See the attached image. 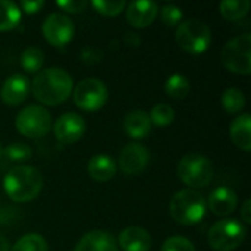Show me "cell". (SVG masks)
<instances>
[{"instance_id": "cell-1", "label": "cell", "mask_w": 251, "mask_h": 251, "mask_svg": "<svg viewBox=\"0 0 251 251\" xmlns=\"http://www.w3.org/2000/svg\"><path fill=\"white\" fill-rule=\"evenodd\" d=\"M31 90L34 97L46 106H59L74 90L71 75L62 68H47L40 71L32 79Z\"/></svg>"}, {"instance_id": "cell-2", "label": "cell", "mask_w": 251, "mask_h": 251, "mask_svg": "<svg viewBox=\"0 0 251 251\" xmlns=\"http://www.w3.org/2000/svg\"><path fill=\"white\" fill-rule=\"evenodd\" d=\"M3 188L10 200L16 203H28L41 193L43 176L40 171L32 166L18 165L4 175Z\"/></svg>"}, {"instance_id": "cell-3", "label": "cell", "mask_w": 251, "mask_h": 251, "mask_svg": "<svg viewBox=\"0 0 251 251\" xmlns=\"http://www.w3.org/2000/svg\"><path fill=\"white\" fill-rule=\"evenodd\" d=\"M207 204L204 197L191 188L181 190L174 194L169 203V213L172 219L181 225H196L206 216Z\"/></svg>"}, {"instance_id": "cell-4", "label": "cell", "mask_w": 251, "mask_h": 251, "mask_svg": "<svg viewBox=\"0 0 251 251\" xmlns=\"http://www.w3.org/2000/svg\"><path fill=\"white\" fill-rule=\"evenodd\" d=\"M213 174L212 162L200 153H188L178 163V176L191 190L207 187L213 179Z\"/></svg>"}, {"instance_id": "cell-5", "label": "cell", "mask_w": 251, "mask_h": 251, "mask_svg": "<svg viewBox=\"0 0 251 251\" xmlns=\"http://www.w3.org/2000/svg\"><path fill=\"white\" fill-rule=\"evenodd\" d=\"M179 47L191 54L204 53L212 44V31L206 22L200 19H187L181 22L175 32Z\"/></svg>"}, {"instance_id": "cell-6", "label": "cell", "mask_w": 251, "mask_h": 251, "mask_svg": "<svg viewBox=\"0 0 251 251\" xmlns=\"http://www.w3.org/2000/svg\"><path fill=\"white\" fill-rule=\"evenodd\" d=\"M224 66L240 75L251 72V34L246 32L228 41L221 53Z\"/></svg>"}, {"instance_id": "cell-7", "label": "cell", "mask_w": 251, "mask_h": 251, "mask_svg": "<svg viewBox=\"0 0 251 251\" xmlns=\"http://www.w3.org/2000/svg\"><path fill=\"white\" fill-rule=\"evenodd\" d=\"M246 234V226L238 221L222 219L209 229L207 241L213 250L232 251L243 244Z\"/></svg>"}, {"instance_id": "cell-8", "label": "cell", "mask_w": 251, "mask_h": 251, "mask_svg": "<svg viewBox=\"0 0 251 251\" xmlns=\"http://www.w3.org/2000/svg\"><path fill=\"white\" fill-rule=\"evenodd\" d=\"M15 126L24 137L41 138L51 129V116L43 106L29 104L16 115Z\"/></svg>"}, {"instance_id": "cell-9", "label": "cell", "mask_w": 251, "mask_h": 251, "mask_svg": "<svg viewBox=\"0 0 251 251\" xmlns=\"http://www.w3.org/2000/svg\"><path fill=\"white\" fill-rule=\"evenodd\" d=\"M72 96L74 103L79 109L94 112L106 104L109 99V91L103 81L96 78H87L75 85V90H72Z\"/></svg>"}, {"instance_id": "cell-10", "label": "cell", "mask_w": 251, "mask_h": 251, "mask_svg": "<svg viewBox=\"0 0 251 251\" xmlns=\"http://www.w3.org/2000/svg\"><path fill=\"white\" fill-rule=\"evenodd\" d=\"M41 31L49 44L54 47H63L72 40L75 26L71 18L56 12V13H50L44 19Z\"/></svg>"}, {"instance_id": "cell-11", "label": "cell", "mask_w": 251, "mask_h": 251, "mask_svg": "<svg viewBox=\"0 0 251 251\" xmlns=\"http://www.w3.org/2000/svg\"><path fill=\"white\" fill-rule=\"evenodd\" d=\"M85 129H87V124L84 118L74 112L60 115L53 125L56 138L63 144H74L79 141L85 134Z\"/></svg>"}, {"instance_id": "cell-12", "label": "cell", "mask_w": 251, "mask_h": 251, "mask_svg": "<svg viewBox=\"0 0 251 251\" xmlns=\"http://www.w3.org/2000/svg\"><path fill=\"white\" fill-rule=\"evenodd\" d=\"M149 162H150L149 150L143 144L131 143L121 150L116 166L125 175H138L147 168Z\"/></svg>"}, {"instance_id": "cell-13", "label": "cell", "mask_w": 251, "mask_h": 251, "mask_svg": "<svg viewBox=\"0 0 251 251\" xmlns=\"http://www.w3.org/2000/svg\"><path fill=\"white\" fill-rule=\"evenodd\" d=\"M29 90L31 84L28 78L22 74H15L3 82L0 88V99L7 106H18L26 100Z\"/></svg>"}, {"instance_id": "cell-14", "label": "cell", "mask_w": 251, "mask_h": 251, "mask_svg": "<svg viewBox=\"0 0 251 251\" xmlns=\"http://www.w3.org/2000/svg\"><path fill=\"white\" fill-rule=\"evenodd\" d=\"M159 13V6L154 1L149 0H138L131 1L126 9V21L129 25L135 28H146L150 26Z\"/></svg>"}, {"instance_id": "cell-15", "label": "cell", "mask_w": 251, "mask_h": 251, "mask_svg": "<svg viewBox=\"0 0 251 251\" xmlns=\"http://www.w3.org/2000/svg\"><path fill=\"white\" fill-rule=\"evenodd\" d=\"M206 204L216 216H228L235 212L238 206V197L231 188L219 187L210 193Z\"/></svg>"}, {"instance_id": "cell-16", "label": "cell", "mask_w": 251, "mask_h": 251, "mask_svg": "<svg viewBox=\"0 0 251 251\" xmlns=\"http://www.w3.org/2000/svg\"><path fill=\"white\" fill-rule=\"evenodd\" d=\"M119 249L124 251H149L151 247L150 234L140 226H129L119 234Z\"/></svg>"}, {"instance_id": "cell-17", "label": "cell", "mask_w": 251, "mask_h": 251, "mask_svg": "<svg viewBox=\"0 0 251 251\" xmlns=\"http://www.w3.org/2000/svg\"><path fill=\"white\" fill-rule=\"evenodd\" d=\"M74 251H119L116 240L104 231L87 232Z\"/></svg>"}, {"instance_id": "cell-18", "label": "cell", "mask_w": 251, "mask_h": 251, "mask_svg": "<svg viewBox=\"0 0 251 251\" xmlns=\"http://www.w3.org/2000/svg\"><path fill=\"white\" fill-rule=\"evenodd\" d=\"M122 128L128 137L140 140L150 134L151 121L149 118V113H146L143 110H132L125 116V119L122 122Z\"/></svg>"}, {"instance_id": "cell-19", "label": "cell", "mask_w": 251, "mask_h": 251, "mask_svg": "<svg viewBox=\"0 0 251 251\" xmlns=\"http://www.w3.org/2000/svg\"><path fill=\"white\" fill-rule=\"evenodd\" d=\"M116 169H118L116 162L110 156H106V154H96L94 157H91L87 166L88 175L91 176V179L97 182L110 181L115 176Z\"/></svg>"}, {"instance_id": "cell-20", "label": "cell", "mask_w": 251, "mask_h": 251, "mask_svg": "<svg viewBox=\"0 0 251 251\" xmlns=\"http://www.w3.org/2000/svg\"><path fill=\"white\" fill-rule=\"evenodd\" d=\"M231 140L243 151L249 153L251 150V116L250 113H243L237 116L231 124Z\"/></svg>"}, {"instance_id": "cell-21", "label": "cell", "mask_w": 251, "mask_h": 251, "mask_svg": "<svg viewBox=\"0 0 251 251\" xmlns=\"http://www.w3.org/2000/svg\"><path fill=\"white\" fill-rule=\"evenodd\" d=\"M21 21V9L10 0H0V31L13 29Z\"/></svg>"}, {"instance_id": "cell-22", "label": "cell", "mask_w": 251, "mask_h": 251, "mask_svg": "<svg viewBox=\"0 0 251 251\" xmlns=\"http://www.w3.org/2000/svg\"><path fill=\"white\" fill-rule=\"evenodd\" d=\"M250 6L251 3L249 0H224L219 4V10L225 19L238 21L249 13Z\"/></svg>"}, {"instance_id": "cell-23", "label": "cell", "mask_w": 251, "mask_h": 251, "mask_svg": "<svg viewBox=\"0 0 251 251\" xmlns=\"http://www.w3.org/2000/svg\"><path fill=\"white\" fill-rule=\"evenodd\" d=\"M191 90V85H190V81L181 75V74H174L171 75L166 82H165V91L166 94L171 97V99H175V100H182L188 96Z\"/></svg>"}, {"instance_id": "cell-24", "label": "cell", "mask_w": 251, "mask_h": 251, "mask_svg": "<svg viewBox=\"0 0 251 251\" xmlns=\"http://www.w3.org/2000/svg\"><path fill=\"white\" fill-rule=\"evenodd\" d=\"M43 63H44V53L38 47L34 46L26 47L21 54V66L29 74L40 71Z\"/></svg>"}, {"instance_id": "cell-25", "label": "cell", "mask_w": 251, "mask_h": 251, "mask_svg": "<svg viewBox=\"0 0 251 251\" xmlns=\"http://www.w3.org/2000/svg\"><path fill=\"white\" fill-rule=\"evenodd\" d=\"M221 100H222V107L228 113H238L246 106L244 93L238 88H226Z\"/></svg>"}, {"instance_id": "cell-26", "label": "cell", "mask_w": 251, "mask_h": 251, "mask_svg": "<svg viewBox=\"0 0 251 251\" xmlns=\"http://www.w3.org/2000/svg\"><path fill=\"white\" fill-rule=\"evenodd\" d=\"M10 251H49L46 240L38 234H26L21 237Z\"/></svg>"}, {"instance_id": "cell-27", "label": "cell", "mask_w": 251, "mask_h": 251, "mask_svg": "<svg viewBox=\"0 0 251 251\" xmlns=\"http://www.w3.org/2000/svg\"><path fill=\"white\" fill-rule=\"evenodd\" d=\"M149 118L151 121V125H156L159 128H165V126H168V125H171L174 122L175 112L169 104L159 103L151 109Z\"/></svg>"}, {"instance_id": "cell-28", "label": "cell", "mask_w": 251, "mask_h": 251, "mask_svg": "<svg viewBox=\"0 0 251 251\" xmlns=\"http://www.w3.org/2000/svg\"><path fill=\"white\" fill-rule=\"evenodd\" d=\"M3 154L10 162L21 163V162H26L32 157V149L25 143H12L3 150Z\"/></svg>"}, {"instance_id": "cell-29", "label": "cell", "mask_w": 251, "mask_h": 251, "mask_svg": "<svg viewBox=\"0 0 251 251\" xmlns=\"http://www.w3.org/2000/svg\"><path fill=\"white\" fill-rule=\"evenodd\" d=\"M91 4L96 9V12L104 16H116L125 9L124 0H93Z\"/></svg>"}, {"instance_id": "cell-30", "label": "cell", "mask_w": 251, "mask_h": 251, "mask_svg": "<svg viewBox=\"0 0 251 251\" xmlns=\"http://www.w3.org/2000/svg\"><path fill=\"white\" fill-rule=\"evenodd\" d=\"M160 10V16L165 25L168 26H176L179 25L182 19V9H179L175 4H165Z\"/></svg>"}, {"instance_id": "cell-31", "label": "cell", "mask_w": 251, "mask_h": 251, "mask_svg": "<svg viewBox=\"0 0 251 251\" xmlns=\"http://www.w3.org/2000/svg\"><path fill=\"white\" fill-rule=\"evenodd\" d=\"M160 251H196V249L190 240L176 235V237H169L163 243Z\"/></svg>"}, {"instance_id": "cell-32", "label": "cell", "mask_w": 251, "mask_h": 251, "mask_svg": "<svg viewBox=\"0 0 251 251\" xmlns=\"http://www.w3.org/2000/svg\"><path fill=\"white\" fill-rule=\"evenodd\" d=\"M57 6L69 13H79L87 7V1L84 0H59Z\"/></svg>"}, {"instance_id": "cell-33", "label": "cell", "mask_w": 251, "mask_h": 251, "mask_svg": "<svg viewBox=\"0 0 251 251\" xmlns=\"http://www.w3.org/2000/svg\"><path fill=\"white\" fill-rule=\"evenodd\" d=\"M44 6V1L43 0H35V1H26V0H24V1H21L19 3V9H22L24 12H26V13H29V15H34V13H37L41 7ZM21 10V12H22Z\"/></svg>"}, {"instance_id": "cell-34", "label": "cell", "mask_w": 251, "mask_h": 251, "mask_svg": "<svg viewBox=\"0 0 251 251\" xmlns=\"http://www.w3.org/2000/svg\"><path fill=\"white\" fill-rule=\"evenodd\" d=\"M241 219L246 225L251 224V200L247 199L241 206Z\"/></svg>"}, {"instance_id": "cell-35", "label": "cell", "mask_w": 251, "mask_h": 251, "mask_svg": "<svg viewBox=\"0 0 251 251\" xmlns=\"http://www.w3.org/2000/svg\"><path fill=\"white\" fill-rule=\"evenodd\" d=\"M0 251H10V244H9V241H7L4 237H1V235H0Z\"/></svg>"}, {"instance_id": "cell-36", "label": "cell", "mask_w": 251, "mask_h": 251, "mask_svg": "<svg viewBox=\"0 0 251 251\" xmlns=\"http://www.w3.org/2000/svg\"><path fill=\"white\" fill-rule=\"evenodd\" d=\"M3 156V147H1V144H0V157Z\"/></svg>"}]
</instances>
